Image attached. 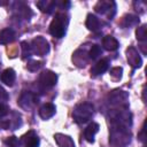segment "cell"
Wrapping results in <instances>:
<instances>
[{"mask_svg": "<svg viewBox=\"0 0 147 147\" xmlns=\"http://www.w3.org/2000/svg\"><path fill=\"white\" fill-rule=\"evenodd\" d=\"M54 140L59 147H75V142L70 136L63 133H56L54 134Z\"/></svg>", "mask_w": 147, "mask_h": 147, "instance_id": "7c38bea8", "label": "cell"}, {"mask_svg": "<svg viewBox=\"0 0 147 147\" xmlns=\"http://www.w3.org/2000/svg\"><path fill=\"white\" fill-rule=\"evenodd\" d=\"M116 2L115 1H99L96 2L94 9L101 15H106L107 18L111 20L116 14Z\"/></svg>", "mask_w": 147, "mask_h": 147, "instance_id": "3957f363", "label": "cell"}, {"mask_svg": "<svg viewBox=\"0 0 147 147\" xmlns=\"http://www.w3.org/2000/svg\"><path fill=\"white\" fill-rule=\"evenodd\" d=\"M56 113V107L55 105H53L52 102H47V103H44L40 108H39V116L42 118V119H48L51 117H53Z\"/></svg>", "mask_w": 147, "mask_h": 147, "instance_id": "30bf717a", "label": "cell"}, {"mask_svg": "<svg viewBox=\"0 0 147 147\" xmlns=\"http://www.w3.org/2000/svg\"><path fill=\"white\" fill-rule=\"evenodd\" d=\"M68 25V16L63 13H57L49 24V33L55 38H62L65 34Z\"/></svg>", "mask_w": 147, "mask_h": 147, "instance_id": "7a4b0ae2", "label": "cell"}, {"mask_svg": "<svg viewBox=\"0 0 147 147\" xmlns=\"http://www.w3.org/2000/svg\"><path fill=\"white\" fill-rule=\"evenodd\" d=\"M101 54H102V49H101V47H100L99 45L94 44V45L91 46V48H90V51H88V57H90V59L95 60V59H98Z\"/></svg>", "mask_w": 147, "mask_h": 147, "instance_id": "44dd1931", "label": "cell"}, {"mask_svg": "<svg viewBox=\"0 0 147 147\" xmlns=\"http://www.w3.org/2000/svg\"><path fill=\"white\" fill-rule=\"evenodd\" d=\"M138 23H139V17L136 15H132V14L125 15L123 17V21H122V25L124 28H131V26L137 25Z\"/></svg>", "mask_w": 147, "mask_h": 147, "instance_id": "ffe728a7", "label": "cell"}, {"mask_svg": "<svg viewBox=\"0 0 147 147\" xmlns=\"http://www.w3.org/2000/svg\"><path fill=\"white\" fill-rule=\"evenodd\" d=\"M85 24H86V28H87L88 30L93 31V32H99V31L101 30V22H100V20H99L95 15H93V14H88V15H87V18H86Z\"/></svg>", "mask_w": 147, "mask_h": 147, "instance_id": "9a60e30c", "label": "cell"}, {"mask_svg": "<svg viewBox=\"0 0 147 147\" xmlns=\"http://www.w3.org/2000/svg\"><path fill=\"white\" fill-rule=\"evenodd\" d=\"M93 113H94L93 105L88 102H83L75 107L72 111V117L77 124H84L92 118Z\"/></svg>", "mask_w": 147, "mask_h": 147, "instance_id": "6da1fadb", "label": "cell"}, {"mask_svg": "<svg viewBox=\"0 0 147 147\" xmlns=\"http://www.w3.org/2000/svg\"><path fill=\"white\" fill-rule=\"evenodd\" d=\"M59 5H60V7H61L62 9H65V8H69L71 3H70L69 1H62V2H60Z\"/></svg>", "mask_w": 147, "mask_h": 147, "instance_id": "f546056e", "label": "cell"}, {"mask_svg": "<svg viewBox=\"0 0 147 147\" xmlns=\"http://www.w3.org/2000/svg\"><path fill=\"white\" fill-rule=\"evenodd\" d=\"M30 47H31V51H32L33 54H37V55H40V56H44V55H46L49 52L48 41L45 38H42V37L34 38L31 41Z\"/></svg>", "mask_w": 147, "mask_h": 147, "instance_id": "8992f818", "label": "cell"}, {"mask_svg": "<svg viewBox=\"0 0 147 147\" xmlns=\"http://www.w3.org/2000/svg\"><path fill=\"white\" fill-rule=\"evenodd\" d=\"M126 56H127V61L130 63V65L133 68V69H137V68H140L141 64H142V60L138 53V51L134 48V47H129L127 51H126Z\"/></svg>", "mask_w": 147, "mask_h": 147, "instance_id": "9c48e42d", "label": "cell"}, {"mask_svg": "<svg viewBox=\"0 0 147 147\" xmlns=\"http://www.w3.org/2000/svg\"><path fill=\"white\" fill-rule=\"evenodd\" d=\"M21 144L24 147H39L40 140L37 136V133L33 130L28 131L21 139Z\"/></svg>", "mask_w": 147, "mask_h": 147, "instance_id": "ba28073f", "label": "cell"}, {"mask_svg": "<svg viewBox=\"0 0 147 147\" xmlns=\"http://www.w3.org/2000/svg\"><path fill=\"white\" fill-rule=\"evenodd\" d=\"M8 98H9V95H8V93L0 86V103H3V102H6L7 100H8Z\"/></svg>", "mask_w": 147, "mask_h": 147, "instance_id": "83f0119b", "label": "cell"}, {"mask_svg": "<svg viewBox=\"0 0 147 147\" xmlns=\"http://www.w3.org/2000/svg\"><path fill=\"white\" fill-rule=\"evenodd\" d=\"M15 31L10 28H6L0 32V44L7 45L9 42H13L15 39Z\"/></svg>", "mask_w": 147, "mask_h": 147, "instance_id": "ac0fdd59", "label": "cell"}, {"mask_svg": "<svg viewBox=\"0 0 147 147\" xmlns=\"http://www.w3.org/2000/svg\"><path fill=\"white\" fill-rule=\"evenodd\" d=\"M56 82H57V75L52 70H44L40 74L39 79H38L39 86L42 90L52 88L53 86H55Z\"/></svg>", "mask_w": 147, "mask_h": 147, "instance_id": "277c9868", "label": "cell"}, {"mask_svg": "<svg viewBox=\"0 0 147 147\" xmlns=\"http://www.w3.org/2000/svg\"><path fill=\"white\" fill-rule=\"evenodd\" d=\"M102 46L105 49L111 52V51H116L119 47V42L113 36H105L102 38Z\"/></svg>", "mask_w": 147, "mask_h": 147, "instance_id": "e0dca14e", "label": "cell"}, {"mask_svg": "<svg viewBox=\"0 0 147 147\" xmlns=\"http://www.w3.org/2000/svg\"><path fill=\"white\" fill-rule=\"evenodd\" d=\"M122 74H123V68L122 67H114V68L110 69V76L116 80L122 78Z\"/></svg>", "mask_w": 147, "mask_h": 147, "instance_id": "d4e9b609", "label": "cell"}, {"mask_svg": "<svg viewBox=\"0 0 147 147\" xmlns=\"http://www.w3.org/2000/svg\"><path fill=\"white\" fill-rule=\"evenodd\" d=\"M5 144L8 147H20L21 146V140L17 137L11 136V137H8V138L5 139Z\"/></svg>", "mask_w": 147, "mask_h": 147, "instance_id": "603a6c76", "label": "cell"}, {"mask_svg": "<svg viewBox=\"0 0 147 147\" xmlns=\"http://www.w3.org/2000/svg\"><path fill=\"white\" fill-rule=\"evenodd\" d=\"M108 68H109V60L108 59H101L91 68V74L93 76H98V75L106 72L108 70Z\"/></svg>", "mask_w": 147, "mask_h": 147, "instance_id": "8fae6325", "label": "cell"}, {"mask_svg": "<svg viewBox=\"0 0 147 147\" xmlns=\"http://www.w3.org/2000/svg\"><path fill=\"white\" fill-rule=\"evenodd\" d=\"M99 129H100V126H99L98 123L92 122L91 124H88L86 126V129L84 130V138H85V140L88 141V142H94V137L99 132Z\"/></svg>", "mask_w": 147, "mask_h": 147, "instance_id": "4fadbf2b", "label": "cell"}, {"mask_svg": "<svg viewBox=\"0 0 147 147\" xmlns=\"http://www.w3.org/2000/svg\"><path fill=\"white\" fill-rule=\"evenodd\" d=\"M21 125H22L21 115L18 113H15V111L11 113V116H9V118L2 119L0 122V126L5 130H16Z\"/></svg>", "mask_w": 147, "mask_h": 147, "instance_id": "52a82bcc", "label": "cell"}, {"mask_svg": "<svg viewBox=\"0 0 147 147\" xmlns=\"http://www.w3.org/2000/svg\"><path fill=\"white\" fill-rule=\"evenodd\" d=\"M41 67H42V62H41V61H36V60H32V61L28 62V65H26V68H28L30 71H37V70H39Z\"/></svg>", "mask_w": 147, "mask_h": 147, "instance_id": "484cf974", "label": "cell"}, {"mask_svg": "<svg viewBox=\"0 0 147 147\" xmlns=\"http://www.w3.org/2000/svg\"><path fill=\"white\" fill-rule=\"evenodd\" d=\"M57 2L55 1H49V0H41V1H37L36 2V6L42 11V13H46V14H52L56 7Z\"/></svg>", "mask_w": 147, "mask_h": 147, "instance_id": "2e32d148", "label": "cell"}, {"mask_svg": "<svg viewBox=\"0 0 147 147\" xmlns=\"http://www.w3.org/2000/svg\"><path fill=\"white\" fill-rule=\"evenodd\" d=\"M9 113V108L6 103H0V118H3Z\"/></svg>", "mask_w": 147, "mask_h": 147, "instance_id": "4316f807", "label": "cell"}, {"mask_svg": "<svg viewBox=\"0 0 147 147\" xmlns=\"http://www.w3.org/2000/svg\"><path fill=\"white\" fill-rule=\"evenodd\" d=\"M21 48H22V55H23L24 59L31 56L32 51H31V47H30V44H29V42L22 41V42H21Z\"/></svg>", "mask_w": 147, "mask_h": 147, "instance_id": "cb8c5ba5", "label": "cell"}, {"mask_svg": "<svg viewBox=\"0 0 147 147\" xmlns=\"http://www.w3.org/2000/svg\"><path fill=\"white\" fill-rule=\"evenodd\" d=\"M0 78H1V82L3 84H6L7 86H13L14 83H15V79H16V72H15L14 69L7 68L2 71Z\"/></svg>", "mask_w": 147, "mask_h": 147, "instance_id": "5bb4252c", "label": "cell"}, {"mask_svg": "<svg viewBox=\"0 0 147 147\" xmlns=\"http://www.w3.org/2000/svg\"><path fill=\"white\" fill-rule=\"evenodd\" d=\"M39 102V96L33 92H23L18 99V106L25 110L33 108Z\"/></svg>", "mask_w": 147, "mask_h": 147, "instance_id": "5b68a950", "label": "cell"}, {"mask_svg": "<svg viewBox=\"0 0 147 147\" xmlns=\"http://www.w3.org/2000/svg\"><path fill=\"white\" fill-rule=\"evenodd\" d=\"M138 138L145 144V124L142 125V127H141V131H140V133H139V136H138Z\"/></svg>", "mask_w": 147, "mask_h": 147, "instance_id": "f1b7e54d", "label": "cell"}, {"mask_svg": "<svg viewBox=\"0 0 147 147\" xmlns=\"http://www.w3.org/2000/svg\"><path fill=\"white\" fill-rule=\"evenodd\" d=\"M136 36L139 41H145L147 39V25L144 24L140 28H138L136 31Z\"/></svg>", "mask_w": 147, "mask_h": 147, "instance_id": "7402d4cb", "label": "cell"}, {"mask_svg": "<svg viewBox=\"0 0 147 147\" xmlns=\"http://www.w3.org/2000/svg\"><path fill=\"white\" fill-rule=\"evenodd\" d=\"M14 5L17 6V8H15V9H17L18 16L23 17L24 20H30V17L32 16V11L28 6H25L23 2H15Z\"/></svg>", "mask_w": 147, "mask_h": 147, "instance_id": "d6986e66", "label": "cell"}]
</instances>
